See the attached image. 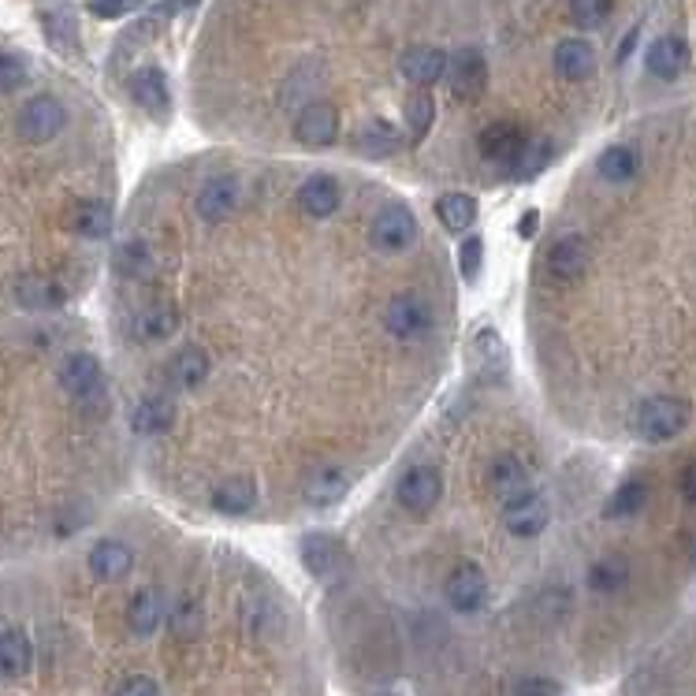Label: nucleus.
<instances>
[{
  "mask_svg": "<svg viewBox=\"0 0 696 696\" xmlns=\"http://www.w3.org/2000/svg\"><path fill=\"white\" fill-rule=\"evenodd\" d=\"M693 410L685 399L678 395H655V399H644L641 406H637L633 414V428L641 439H649V444H666V439L682 436L685 425H689Z\"/></svg>",
  "mask_w": 696,
  "mask_h": 696,
  "instance_id": "obj_1",
  "label": "nucleus"
},
{
  "mask_svg": "<svg viewBox=\"0 0 696 696\" xmlns=\"http://www.w3.org/2000/svg\"><path fill=\"white\" fill-rule=\"evenodd\" d=\"M67 127V109L61 101H56L53 94H37L31 97V101L19 109L15 116V131H19V139L23 142H31V145H45V142H53L56 134H61Z\"/></svg>",
  "mask_w": 696,
  "mask_h": 696,
  "instance_id": "obj_2",
  "label": "nucleus"
},
{
  "mask_svg": "<svg viewBox=\"0 0 696 696\" xmlns=\"http://www.w3.org/2000/svg\"><path fill=\"white\" fill-rule=\"evenodd\" d=\"M369 239H372V247L388 250V253L410 250L417 242V217L406 209V205L391 202L384 209H377V217L369 224Z\"/></svg>",
  "mask_w": 696,
  "mask_h": 696,
  "instance_id": "obj_3",
  "label": "nucleus"
},
{
  "mask_svg": "<svg viewBox=\"0 0 696 696\" xmlns=\"http://www.w3.org/2000/svg\"><path fill=\"white\" fill-rule=\"evenodd\" d=\"M447 83L450 94L458 101H477L488 90V61L480 48H458L455 56H447Z\"/></svg>",
  "mask_w": 696,
  "mask_h": 696,
  "instance_id": "obj_4",
  "label": "nucleus"
},
{
  "mask_svg": "<svg viewBox=\"0 0 696 696\" xmlns=\"http://www.w3.org/2000/svg\"><path fill=\"white\" fill-rule=\"evenodd\" d=\"M399 503L410 514H428L444 496V474L436 466H414L406 469L403 480H399Z\"/></svg>",
  "mask_w": 696,
  "mask_h": 696,
  "instance_id": "obj_5",
  "label": "nucleus"
},
{
  "mask_svg": "<svg viewBox=\"0 0 696 696\" xmlns=\"http://www.w3.org/2000/svg\"><path fill=\"white\" fill-rule=\"evenodd\" d=\"M477 145H480V156H485V161L511 164V168H518V161H522L525 150H529V134L511 120H499V123H488L485 131H480Z\"/></svg>",
  "mask_w": 696,
  "mask_h": 696,
  "instance_id": "obj_6",
  "label": "nucleus"
},
{
  "mask_svg": "<svg viewBox=\"0 0 696 696\" xmlns=\"http://www.w3.org/2000/svg\"><path fill=\"white\" fill-rule=\"evenodd\" d=\"M294 139L309 150H328L339 139V109L331 101H309L294 120Z\"/></svg>",
  "mask_w": 696,
  "mask_h": 696,
  "instance_id": "obj_7",
  "label": "nucleus"
},
{
  "mask_svg": "<svg viewBox=\"0 0 696 696\" xmlns=\"http://www.w3.org/2000/svg\"><path fill=\"white\" fill-rule=\"evenodd\" d=\"M61 388L75 403H94L105 395V369L94 355H72L61 366Z\"/></svg>",
  "mask_w": 696,
  "mask_h": 696,
  "instance_id": "obj_8",
  "label": "nucleus"
},
{
  "mask_svg": "<svg viewBox=\"0 0 696 696\" xmlns=\"http://www.w3.org/2000/svg\"><path fill=\"white\" fill-rule=\"evenodd\" d=\"M444 596H447V603L455 607L458 615L480 611L485 600H488V577H485V570L474 566V563L455 566V570L447 574V581H444Z\"/></svg>",
  "mask_w": 696,
  "mask_h": 696,
  "instance_id": "obj_9",
  "label": "nucleus"
},
{
  "mask_svg": "<svg viewBox=\"0 0 696 696\" xmlns=\"http://www.w3.org/2000/svg\"><path fill=\"white\" fill-rule=\"evenodd\" d=\"M547 503H544V496L541 492H522V496H514V499H507L503 503V525H507V533L511 536H522V541H529V536H541L544 529H547Z\"/></svg>",
  "mask_w": 696,
  "mask_h": 696,
  "instance_id": "obj_10",
  "label": "nucleus"
},
{
  "mask_svg": "<svg viewBox=\"0 0 696 696\" xmlns=\"http://www.w3.org/2000/svg\"><path fill=\"white\" fill-rule=\"evenodd\" d=\"M239 202H242V183L235 180V175H217V180L202 183L194 209H198V217H202L205 224H220V220L235 217Z\"/></svg>",
  "mask_w": 696,
  "mask_h": 696,
  "instance_id": "obj_11",
  "label": "nucleus"
},
{
  "mask_svg": "<svg viewBox=\"0 0 696 696\" xmlns=\"http://www.w3.org/2000/svg\"><path fill=\"white\" fill-rule=\"evenodd\" d=\"M384 325L395 339H414L433 325V309H428L417 294H395L384 309Z\"/></svg>",
  "mask_w": 696,
  "mask_h": 696,
  "instance_id": "obj_12",
  "label": "nucleus"
},
{
  "mask_svg": "<svg viewBox=\"0 0 696 696\" xmlns=\"http://www.w3.org/2000/svg\"><path fill=\"white\" fill-rule=\"evenodd\" d=\"M302 563H306V570L313 577L331 581V577H339L342 570H347V547H342L336 536L313 533L302 541Z\"/></svg>",
  "mask_w": 696,
  "mask_h": 696,
  "instance_id": "obj_13",
  "label": "nucleus"
},
{
  "mask_svg": "<svg viewBox=\"0 0 696 696\" xmlns=\"http://www.w3.org/2000/svg\"><path fill=\"white\" fill-rule=\"evenodd\" d=\"M399 72H403L406 83H414L417 90H428L439 78L447 75V53L436 45H414L399 56Z\"/></svg>",
  "mask_w": 696,
  "mask_h": 696,
  "instance_id": "obj_14",
  "label": "nucleus"
},
{
  "mask_svg": "<svg viewBox=\"0 0 696 696\" xmlns=\"http://www.w3.org/2000/svg\"><path fill=\"white\" fill-rule=\"evenodd\" d=\"M131 97L139 101V109L153 116V120H168L172 94H168V78H164L161 67H139V72L131 75Z\"/></svg>",
  "mask_w": 696,
  "mask_h": 696,
  "instance_id": "obj_15",
  "label": "nucleus"
},
{
  "mask_svg": "<svg viewBox=\"0 0 696 696\" xmlns=\"http://www.w3.org/2000/svg\"><path fill=\"white\" fill-rule=\"evenodd\" d=\"M588 258H592V253H588V242L581 235H563V239L547 250V272H552V280L558 283H574L588 272Z\"/></svg>",
  "mask_w": 696,
  "mask_h": 696,
  "instance_id": "obj_16",
  "label": "nucleus"
},
{
  "mask_svg": "<svg viewBox=\"0 0 696 696\" xmlns=\"http://www.w3.org/2000/svg\"><path fill=\"white\" fill-rule=\"evenodd\" d=\"M644 67H649L655 78L671 83V78H678L685 67H689V42L678 34L655 37V42L649 45V53H644Z\"/></svg>",
  "mask_w": 696,
  "mask_h": 696,
  "instance_id": "obj_17",
  "label": "nucleus"
},
{
  "mask_svg": "<svg viewBox=\"0 0 696 696\" xmlns=\"http://www.w3.org/2000/svg\"><path fill=\"white\" fill-rule=\"evenodd\" d=\"M168 384L172 388H180V391H194V388H202L205 380H209V372H213V361L209 355L198 347V342H186V347H180L175 355L168 358Z\"/></svg>",
  "mask_w": 696,
  "mask_h": 696,
  "instance_id": "obj_18",
  "label": "nucleus"
},
{
  "mask_svg": "<svg viewBox=\"0 0 696 696\" xmlns=\"http://www.w3.org/2000/svg\"><path fill=\"white\" fill-rule=\"evenodd\" d=\"M294 198H298V209L306 213L309 220H328L342 205V186L331 180V175H309Z\"/></svg>",
  "mask_w": 696,
  "mask_h": 696,
  "instance_id": "obj_19",
  "label": "nucleus"
},
{
  "mask_svg": "<svg viewBox=\"0 0 696 696\" xmlns=\"http://www.w3.org/2000/svg\"><path fill=\"white\" fill-rule=\"evenodd\" d=\"M15 302L31 313L45 309H61L64 306V287L53 276H42V272H26V276L15 280Z\"/></svg>",
  "mask_w": 696,
  "mask_h": 696,
  "instance_id": "obj_20",
  "label": "nucleus"
},
{
  "mask_svg": "<svg viewBox=\"0 0 696 696\" xmlns=\"http://www.w3.org/2000/svg\"><path fill=\"white\" fill-rule=\"evenodd\" d=\"M552 64L555 72L570 78V83H585V78L596 72V48L592 42H585V37H563L552 53Z\"/></svg>",
  "mask_w": 696,
  "mask_h": 696,
  "instance_id": "obj_21",
  "label": "nucleus"
},
{
  "mask_svg": "<svg viewBox=\"0 0 696 696\" xmlns=\"http://www.w3.org/2000/svg\"><path fill=\"white\" fill-rule=\"evenodd\" d=\"M134 570V552L123 541H97L90 547V574L97 581H123Z\"/></svg>",
  "mask_w": 696,
  "mask_h": 696,
  "instance_id": "obj_22",
  "label": "nucleus"
},
{
  "mask_svg": "<svg viewBox=\"0 0 696 696\" xmlns=\"http://www.w3.org/2000/svg\"><path fill=\"white\" fill-rule=\"evenodd\" d=\"M347 488H350V477L331 463L309 469V477L302 480V496H306V503L313 507H336L339 499L347 496Z\"/></svg>",
  "mask_w": 696,
  "mask_h": 696,
  "instance_id": "obj_23",
  "label": "nucleus"
},
{
  "mask_svg": "<svg viewBox=\"0 0 696 696\" xmlns=\"http://www.w3.org/2000/svg\"><path fill=\"white\" fill-rule=\"evenodd\" d=\"M164 615H168V607H164V596L156 588H139L131 596V603H127V626L139 637H153L161 630Z\"/></svg>",
  "mask_w": 696,
  "mask_h": 696,
  "instance_id": "obj_24",
  "label": "nucleus"
},
{
  "mask_svg": "<svg viewBox=\"0 0 696 696\" xmlns=\"http://www.w3.org/2000/svg\"><path fill=\"white\" fill-rule=\"evenodd\" d=\"M34 649L23 630H0V682H15L31 674Z\"/></svg>",
  "mask_w": 696,
  "mask_h": 696,
  "instance_id": "obj_25",
  "label": "nucleus"
},
{
  "mask_svg": "<svg viewBox=\"0 0 696 696\" xmlns=\"http://www.w3.org/2000/svg\"><path fill=\"white\" fill-rule=\"evenodd\" d=\"M488 488H492V492L503 499H514V496H522V492H529V466L522 463V458L518 455H499L492 466H488Z\"/></svg>",
  "mask_w": 696,
  "mask_h": 696,
  "instance_id": "obj_26",
  "label": "nucleus"
},
{
  "mask_svg": "<svg viewBox=\"0 0 696 696\" xmlns=\"http://www.w3.org/2000/svg\"><path fill=\"white\" fill-rule=\"evenodd\" d=\"M253 507H258V485L250 477H228L224 485L213 488V511L217 514L239 518L250 514Z\"/></svg>",
  "mask_w": 696,
  "mask_h": 696,
  "instance_id": "obj_27",
  "label": "nucleus"
},
{
  "mask_svg": "<svg viewBox=\"0 0 696 696\" xmlns=\"http://www.w3.org/2000/svg\"><path fill=\"white\" fill-rule=\"evenodd\" d=\"M175 425V403L168 395H145L139 399L131 414V428L139 436H161Z\"/></svg>",
  "mask_w": 696,
  "mask_h": 696,
  "instance_id": "obj_28",
  "label": "nucleus"
},
{
  "mask_svg": "<svg viewBox=\"0 0 696 696\" xmlns=\"http://www.w3.org/2000/svg\"><path fill=\"white\" fill-rule=\"evenodd\" d=\"M436 217L444 224V231L450 235H466V228H474L477 220V198L463 191H450L436 202Z\"/></svg>",
  "mask_w": 696,
  "mask_h": 696,
  "instance_id": "obj_29",
  "label": "nucleus"
},
{
  "mask_svg": "<svg viewBox=\"0 0 696 696\" xmlns=\"http://www.w3.org/2000/svg\"><path fill=\"white\" fill-rule=\"evenodd\" d=\"M75 235H83V239H105V235L112 231V209L105 202H78L72 209V217H67Z\"/></svg>",
  "mask_w": 696,
  "mask_h": 696,
  "instance_id": "obj_30",
  "label": "nucleus"
},
{
  "mask_svg": "<svg viewBox=\"0 0 696 696\" xmlns=\"http://www.w3.org/2000/svg\"><path fill=\"white\" fill-rule=\"evenodd\" d=\"M596 172H600L603 183H630L641 172V156H637L633 145H607L600 161H596Z\"/></svg>",
  "mask_w": 696,
  "mask_h": 696,
  "instance_id": "obj_31",
  "label": "nucleus"
},
{
  "mask_svg": "<svg viewBox=\"0 0 696 696\" xmlns=\"http://www.w3.org/2000/svg\"><path fill=\"white\" fill-rule=\"evenodd\" d=\"M355 145L366 156H377L380 161V156H391V153L403 150V134H399L388 120H372L355 134Z\"/></svg>",
  "mask_w": 696,
  "mask_h": 696,
  "instance_id": "obj_32",
  "label": "nucleus"
},
{
  "mask_svg": "<svg viewBox=\"0 0 696 696\" xmlns=\"http://www.w3.org/2000/svg\"><path fill=\"white\" fill-rule=\"evenodd\" d=\"M45 37L56 53H75L78 48V19L72 15V8H53V12L42 15Z\"/></svg>",
  "mask_w": 696,
  "mask_h": 696,
  "instance_id": "obj_33",
  "label": "nucleus"
},
{
  "mask_svg": "<svg viewBox=\"0 0 696 696\" xmlns=\"http://www.w3.org/2000/svg\"><path fill=\"white\" fill-rule=\"evenodd\" d=\"M403 120H406V131L414 134V142H421L436 123V97L428 90H414L403 105Z\"/></svg>",
  "mask_w": 696,
  "mask_h": 696,
  "instance_id": "obj_34",
  "label": "nucleus"
},
{
  "mask_svg": "<svg viewBox=\"0 0 696 696\" xmlns=\"http://www.w3.org/2000/svg\"><path fill=\"white\" fill-rule=\"evenodd\" d=\"M153 250H150V242H142V239H131V242H123L120 250H116V272L127 280H145V276H153Z\"/></svg>",
  "mask_w": 696,
  "mask_h": 696,
  "instance_id": "obj_35",
  "label": "nucleus"
},
{
  "mask_svg": "<svg viewBox=\"0 0 696 696\" xmlns=\"http://www.w3.org/2000/svg\"><path fill=\"white\" fill-rule=\"evenodd\" d=\"M626 581H630V566H626V558H619V555H607L588 570V588H592V592H603V596L622 592Z\"/></svg>",
  "mask_w": 696,
  "mask_h": 696,
  "instance_id": "obj_36",
  "label": "nucleus"
},
{
  "mask_svg": "<svg viewBox=\"0 0 696 696\" xmlns=\"http://www.w3.org/2000/svg\"><path fill=\"white\" fill-rule=\"evenodd\" d=\"M139 331H142L145 339H153V342L172 339L175 331H180V313H175V306H168V302H156V306L142 309Z\"/></svg>",
  "mask_w": 696,
  "mask_h": 696,
  "instance_id": "obj_37",
  "label": "nucleus"
},
{
  "mask_svg": "<svg viewBox=\"0 0 696 696\" xmlns=\"http://www.w3.org/2000/svg\"><path fill=\"white\" fill-rule=\"evenodd\" d=\"M644 503H649V480H626L619 492L611 496V503L603 507L607 518H633L644 511Z\"/></svg>",
  "mask_w": 696,
  "mask_h": 696,
  "instance_id": "obj_38",
  "label": "nucleus"
},
{
  "mask_svg": "<svg viewBox=\"0 0 696 696\" xmlns=\"http://www.w3.org/2000/svg\"><path fill=\"white\" fill-rule=\"evenodd\" d=\"M168 622H172L175 637H183V641H191V637H198V630H202V607L194 603V600H180V603L172 607Z\"/></svg>",
  "mask_w": 696,
  "mask_h": 696,
  "instance_id": "obj_39",
  "label": "nucleus"
},
{
  "mask_svg": "<svg viewBox=\"0 0 696 696\" xmlns=\"http://www.w3.org/2000/svg\"><path fill=\"white\" fill-rule=\"evenodd\" d=\"M570 15L577 26L596 31V26H603L607 15H611V0H570Z\"/></svg>",
  "mask_w": 696,
  "mask_h": 696,
  "instance_id": "obj_40",
  "label": "nucleus"
},
{
  "mask_svg": "<svg viewBox=\"0 0 696 696\" xmlns=\"http://www.w3.org/2000/svg\"><path fill=\"white\" fill-rule=\"evenodd\" d=\"M26 83V61L15 53H0V97L15 94Z\"/></svg>",
  "mask_w": 696,
  "mask_h": 696,
  "instance_id": "obj_41",
  "label": "nucleus"
},
{
  "mask_svg": "<svg viewBox=\"0 0 696 696\" xmlns=\"http://www.w3.org/2000/svg\"><path fill=\"white\" fill-rule=\"evenodd\" d=\"M145 0H86V12L94 19H123V15H134L142 12Z\"/></svg>",
  "mask_w": 696,
  "mask_h": 696,
  "instance_id": "obj_42",
  "label": "nucleus"
},
{
  "mask_svg": "<svg viewBox=\"0 0 696 696\" xmlns=\"http://www.w3.org/2000/svg\"><path fill=\"white\" fill-rule=\"evenodd\" d=\"M480 261H485V242H480L477 235H469L463 242V250H458V272H463L466 280H477Z\"/></svg>",
  "mask_w": 696,
  "mask_h": 696,
  "instance_id": "obj_43",
  "label": "nucleus"
},
{
  "mask_svg": "<svg viewBox=\"0 0 696 696\" xmlns=\"http://www.w3.org/2000/svg\"><path fill=\"white\" fill-rule=\"evenodd\" d=\"M112 696H161V689H156L153 678H145V674H134V678H127L116 685Z\"/></svg>",
  "mask_w": 696,
  "mask_h": 696,
  "instance_id": "obj_44",
  "label": "nucleus"
},
{
  "mask_svg": "<svg viewBox=\"0 0 696 696\" xmlns=\"http://www.w3.org/2000/svg\"><path fill=\"white\" fill-rule=\"evenodd\" d=\"M514 696H558V682H552V678H522L514 685Z\"/></svg>",
  "mask_w": 696,
  "mask_h": 696,
  "instance_id": "obj_45",
  "label": "nucleus"
},
{
  "mask_svg": "<svg viewBox=\"0 0 696 696\" xmlns=\"http://www.w3.org/2000/svg\"><path fill=\"white\" fill-rule=\"evenodd\" d=\"M678 488H682V496L689 499V503H696V463L685 466V474L678 480Z\"/></svg>",
  "mask_w": 696,
  "mask_h": 696,
  "instance_id": "obj_46",
  "label": "nucleus"
},
{
  "mask_svg": "<svg viewBox=\"0 0 696 696\" xmlns=\"http://www.w3.org/2000/svg\"><path fill=\"white\" fill-rule=\"evenodd\" d=\"M536 224H541V213L529 209L525 217L518 220V235H522V239H533V235H536Z\"/></svg>",
  "mask_w": 696,
  "mask_h": 696,
  "instance_id": "obj_47",
  "label": "nucleus"
},
{
  "mask_svg": "<svg viewBox=\"0 0 696 696\" xmlns=\"http://www.w3.org/2000/svg\"><path fill=\"white\" fill-rule=\"evenodd\" d=\"M194 4H202V0H164V4H161V15L183 12V8H194Z\"/></svg>",
  "mask_w": 696,
  "mask_h": 696,
  "instance_id": "obj_48",
  "label": "nucleus"
},
{
  "mask_svg": "<svg viewBox=\"0 0 696 696\" xmlns=\"http://www.w3.org/2000/svg\"><path fill=\"white\" fill-rule=\"evenodd\" d=\"M693 555H696V547H693Z\"/></svg>",
  "mask_w": 696,
  "mask_h": 696,
  "instance_id": "obj_49",
  "label": "nucleus"
}]
</instances>
